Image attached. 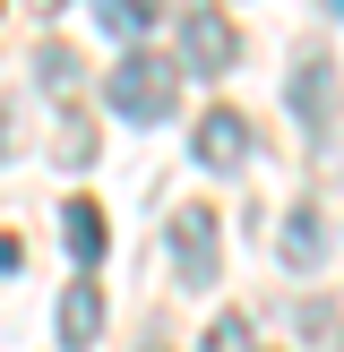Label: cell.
<instances>
[{"mask_svg": "<svg viewBox=\"0 0 344 352\" xmlns=\"http://www.w3.org/2000/svg\"><path fill=\"white\" fill-rule=\"evenodd\" d=\"M206 352H250V318H241V309H224V318L206 327Z\"/></svg>", "mask_w": 344, "mask_h": 352, "instance_id": "13", "label": "cell"}, {"mask_svg": "<svg viewBox=\"0 0 344 352\" xmlns=\"http://www.w3.org/2000/svg\"><path fill=\"white\" fill-rule=\"evenodd\" d=\"M0 267H17V241H9V232H0Z\"/></svg>", "mask_w": 344, "mask_h": 352, "instance_id": "14", "label": "cell"}, {"mask_svg": "<svg viewBox=\"0 0 344 352\" xmlns=\"http://www.w3.org/2000/svg\"><path fill=\"white\" fill-rule=\"evenodd\" d=\"M319 258H327V223H319V206H292V215H284V267L310 275Z\"/></svg>", "mask_w": 344, "mask_h": 352, "instance_id": "7", "label": "cell"}, {"mask_svg": "<svg viewBox=\"0 0 344 352\" xmlns=\"http://www.w3.org/2000/svg\"><path fill=\"white\" fill-rule=\"evenodd\" d=\"M172 34H181V69H189V78H224V69L241 60V26L215 9V0H181Z\"/></svg>", "mask_w": 344, "mask_h": 352, "instance_id": "3", "label": "cell"}, {"mask_svg": "<svg viewBox=\"0 0 344 352\" xmlns=\"http://www.w3.org/2000/svg\"><path fill=\"white\" fill-rule=\"evenodd\" d=\"M327 9H336V17H344V0H327Z\"/></svg>", "mask_w": 344, "mask_h": 352, "instance_id": "17", "label": "cell"}, {"mask_svg": "<svg viewBox=\"0 0 344 352\" xmlns=\"http://www.w3.org/2000/svg\"><path fill=\"white\" fill-rule=\"evenodd\" d=\"M34 78H43L52 95H78L86 69H78V52H69V43H43V52H34Z\"/></svg>", "mask_w": 344, "mask_h": 352, "instance_id": "11", "label": "cell"}, {"mask_svg": "<svg viewBox=\"0 0 344 352\" xmlns=\"http://www.w3.org/2000/svg\"><path fill=\"white\" fill-rule=\"evenodd\" d=\"M61 232H69V258H78V267H95V258H103V241H112V232H103V206H95V198H69V206H61Z\"/></svg>", "mask_w": 344, "mask_h": 352, "instance_id": "8", "label": "cell"}, {"mask_svg": "<svg viewBox=\"0 0 344 352\" xmlns=\"http://www.w3.org/2000/svg\"><path fill=\"white\" fill-rule=\"evenodd\" d=\"M26 9H34V17H52V9H61V0H26Z\"/></svg>", "mask_w": 344, "mask_h": 352, "instance_id": "15", "label": "cell"}, {"mask_svg": "<svg viewBox=\"0 0 344 352\" xmlns=\"http://www.w3.org/2000/svg\"><path fill=\"white\" fill-rule=\"evenodd\" d=\"M172 95H181V69L155 52H129L120 69H103V103L120 120H172Z\"/></svg>", "mask_w": 344, "mask_h": 352, "instance_id": "2", "label": "cell"}, {"mask_svg": "<svg viewBox=\"0 0 344 352\" xmlns=\"http://www.w3.org/2000/svg\"><path fill=\"white\" fill-rule=\"evenodd\" d=\"M164 258H172V284L206 292V284L224 275V215H215L206 198H181L172 223H164Z\"/></svg>", "mask_w": 344, "mask_h": 352, "instance_id": "1", "label": "cell"}, {"mask_svg": "<svg viewBox=\"0 0 344 352\" xmlns=\"http://www.w3.org/2000/svg\"><path fill=\"white\" fill-rule=\"evenodd\" d=\"M250 146H258L250 112H233V103H215V112H198V138H189V155H198L206 172H241V164H250Z\"/></svg>", "mask_w": 344, "mask_h": 352, "instance_id": "4", "label": "cell"}, {"mask_svg": "<svg viewBox=\"0 0 344 352\" xmlns=\"http://www.w3.org/2000/svg\"><path fill=\"white\" fill-rule=\"evenodd\" d=\"M17 146H26V86H17V95L0 103V164H9Z\"/></svg>", "mask_w": 344, "mask_h": 352, "instance_id": "12", "label": "cell"}, {"mask_svg": "<svg viewBox=\"0 0 344 352\" xmlns=\"http://www.w3.org/2000/svg\"><path fill=\"white\" fill-rule=\"evenodd\" d=\"M138 352H172V344H138Z\"/></svg>", "mask_w": 344, "mask_h": 352, "instance_id": "16", "label": "cell"}, {"mask_svg": "<svg viewBox=\"0 0 344 352\" xmlns=\"http://www.w3.org/2000/svg\"><path fill=\"white\" fill-rule=\"evenodd\" d=\"M95 17H103V34H129L138 43V34L164 17V0H95Z\"/></svg>", "mask_w": 344, "mask_h": 352, "instance_id": "10", "label": "cell"}, {"mask_svg": "<svg viewBox=\"0 0 344 352\" xmlns=\"http://www.w3.org/2000/svg\"><path fill=\"white\" fill-rule=\"evenodd\" d=\"M52 164H69V172H78V164H95V120H86L78 103L52 120Z\"/></svg>", "mask_w": 344, "mask_h": 352, "instance_id": "9", "label": "cell"}, {"mask_svg": "<svg viewBox=\"0 0 344 352\" xmlns=\"http://www.w3.org/2000/svg\"><path fill=\"white\" fill-rule=\"evenodd\" d=\"M292 120H301L310 138L336 129V52H301V60H292Z\"/></svg>", "mask_w": 344, "mask_h": 352, "instance_id": "5", "label": "cell"}, {"mask_svg": "<svg viewBox=\"0 0 344 352\" xmlns=\"http://www.w3.org/2000/svg\"><path fill=\"white\" fill-rule=\"evenodd\" d=\"M95 336H103V284L78 275V284L61 292V344L69 352H95Z\"/></svg>", "mask_w": 344, "mask_h": 352, "instance_id": "6", "label": "cell"}]
</instances>
